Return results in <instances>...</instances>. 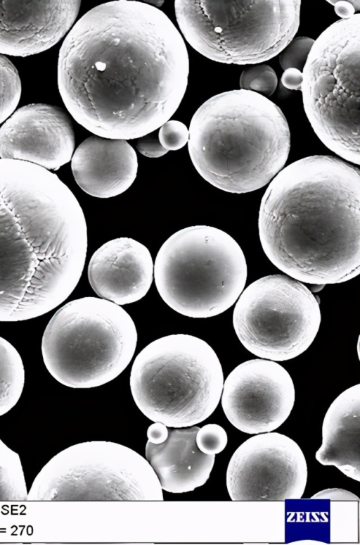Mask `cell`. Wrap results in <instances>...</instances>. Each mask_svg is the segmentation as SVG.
Returning a JSON list of instances; mask_svg holds the SVG:
<instances>
[{
  "mask_svg": "<svg viewBox=\"0 0 360 545\" xmlns=\"http://www.w3.org/2000/svg\"><path fill=\"white\" fill-rule=\"evenodd\" d=\"M131 317L108 300L86 296L60 308L48 322L41 353L51 375L71 388L103 385L119 376L135 353Z\"/></svg>",
  "mask_w": 360,
  "mask_h": 545,
  "instance_id": "obj_6",
  "label": "cell"
},
{
  "mask_svg": "<svg viewBox=\"0 0 360 545\" xmlns=\"http://www.w3.org/2000/svg\"><path fill=\"white\" fill-rule=\"evenodd\" d=\"M321 320L319 301L302 282L283 275L261 277L240 294L233 313L236 334L256 356L292 359L314 340Z\"/></svg>",
  "mask_w": 360,
  "mask_h": 545,
  "instance_id": "obj_11",
  "label": "cell"
},
{
  "mask_svg": "<svg viewBox=\"0 0 360 545\" xmlns=\"http://www.w3.org/2000/svg\"><path fill=\"white\" fill-rule=\"evenodd\" d=\"M302 82V72L295 68H288L283 71L281 83L286 89L300 90Z\"/></svg>",
  "mask_w": 360,
  "mask_h": 545,
  "instance_id": "obj_30",
  "label": "cell"
},
{
  "mask_svg": "<svg viewBox=\"0 0 360 545\" xmlns=\"http://www.w3.org/2000/svg\"><path fill=\"white\" fill-rule=\"evenodd\" d=\"M158 292L172 309L207 318L231 308L244 289L248 267L243 251L229 234L210 225H192L172 234L153 267Z\"/></svg>",
  "mask_w": 360,
  "mask_h": 545,
  "instance_id": "obj_7",
  "label": "cell"
},
{
  "mask_svg": "<svg viewBox=\"0 0 360 545\" xmlns=\"http://www.w3.org/2000/svg\"><path fill=\"white\" fill-rule=\"evenodd\" d=\"M188 149L200 175L226 192L256 191L285 165L290 132L281 109L257 92L233 89L217 94L195 111Z\"/></svg>",
  "mask_w": 360,
  "mask_h": 545,
  "instance_id": "obj_4",
  "label": "cell"
},
{
  "mask_svg": "<svg viewBox=\"0 0 360 545\" xmlns=\"http://www.w3.org/2000/svg\"><path fill=\"white\" fill-rule=\"evenodd\" d=\"M27 493L18 453L0 439V501H25Z\"/></svg>",
  "mask_w": 360,
  "mask_h": 545,
  "instance_id": "obj_21",
  "label": "cell"
},
{
  "mask_svg": "<svg viewBox=\"0 0 360 545\" xmlns=\"http://www.w3.org/2000/svg\"><path fill=\"white\" fill-rule=\"evenodd\" d=\"M360 14L340 19L314 40L302 70L304 112L330 151L360 164Z\"/></svg>",
  "mask_w": 360,
  "mask_h": 545,
  "instance_id": "obj_9",
  "label": "cell"
},
{
  "mask_svg": "<svg viewBox=\"0 0 360 545\" xmlns=\"http://www.w3.org/2000/svg\"><path fill=\"white\" fill-rule=\"evenodd\" d=\"M226 487L234 501L299 499L307 481V465L299 445L278 432L257 434L240 444L226 470Z\"/></svg>",
  "mask_w": 360,
  "mask_h": 545,
  "instance_id": "obj_12",
  "label": "cell"
},
{
  "mask_svg": "<svg viewBox=\"0 0 360 545\" xmlns=\"http://www.w3.org/2000/svg\"><path fill=\"white\" fill-rule=\"evenodd\" d=\"M301 1L177 0L179 27L205 57L226 64H257L278 54L294 38Z\"/></svg>",
  "mask_w": 360,
  "mask_h": 545,
  "instance_id": "obj_8",
  "label": "cell"
},
{
  "mask_svg": "<svg viewBox=\"0 0 360 545\" xmlns=\"http://www.w3.org/2000/svg\"><path fill=\"white\" fill-rule=\"evenodd\" d=\"M136 148L148 158H159L168 152L160 143L158 135L153 132L138 138Z\"/></svg>",
  "mask_w": 360,
  "mask_h": 545,
  "instance_id": "obj_27",
  "label": "cell"
},
{
  "mask_svg": "<svg viewBox=\"0 0 360 545\" xmlns=\"http://www.w3.org/2000/svg\"><path fill=\"white\" fill-rule=\"evenodd\" d=\"M80 1H0V54L26 57L56 44L75 23Z\"/></svg>",
  "mask_w": 360,
  "mask_h": 545,
  "instance_id": "obj_15",
  "label": "cell"
},
{
  "mask_svg": "<svg viewBox=\"0 0 360 545\" xmlns=\"http://www.w3.org/2000/svg\"><path fill=\"white\" fill-rule=\"evenodd\" d=\"M278 84V77L269 65L260 64L243 70L239 79L240 89L250 90L262 95L274 94Z\"/></svg>",
  "mask_w": 360,
  "mask_h": 545,
  "instance_id": "obj_23",
  "label": "cell"
},
{
  "mask_svg": "<svg viewBox=\"0 0 360 545\" xmlns=\"http://www.w3.org/2000/svg\"><path fill=\"white\" fill-rule=\"evenodd\" d=\"M259 237L280 270L325 285L360 273V171L331 156L314 155L282 169L260 203Z\"/></svg>",
  "mask_w": 360,
  "mask_h": 545,
  "instance_id": "obj_3",
  "label": "cell"
},
{
  "mask_svg": "<svg viewBox=\"0 0 360 545\" xmlns=\"http://www.w3.org/2000/svg\"><path fill=\"white\" fill-rule=\"evenodd\" d=\"M195 441L198 449L204 453L215 455L221 452L228 441L225 430L217 424H207L197 432Z\"/></svg>",
  "mask_w": 360,
  "mask_h": 545,
  "instance_id": "obj_25",
  "label": "cell"
},
{
  "mask_svg": "<svg viewBox=\"0 0 360 545\" xmlns=\"http://www.w3.org/2000/svg\"><path fill=\"white\" fill-rule=\"evenodd\" d=\"M169 429L160 422H154L147 430L148 441L155 444L162 443L168 437Z\"/></svg>",
  "mask_w": 360,
  "mask_h": 545,
  "instance_id": "obj_31",
  "label": "cell"
},
{
  "mask_svg": "<svg viewBox=\"0 0 360 545\" xmlns=\"http://www.w3.org/2000/svg\"><path fill=\"white\" fill-rule=\"evenodd\" d=\"M224 375L204 340L175 334L155 339L136 356L130 389L141 413L154 422L181 428L197 425L217 407Z\"/></svg>",
  "mask_w": 360,
  "mask_h": 545,
  "instance_id": "obj_5",
  "label": "cell"
},
{
  "mask_svg": "<svg viewBox=\"0 0 360 545\" xmlns=\"http://www.w3.org/2000/svg\"><path fill=\"white\" fill-rule=\"evenodd\" d=\"M75 134L68 116L46 104L22 106L0 127V158L58 170L72 158Z\"/></svg>",
  "mask_w": 360,
  "mask_h": 545,
  "instance_id": "obj_14",
  "label": "cell"
},
{
  "mask_svg": "<svg viewBox=\"0 0 360 545\" xmlns=\"http://www.w3.org/2000/svg\"><path fill=\"white\" fill-rule=\"evenodd\" d=\"M314 39L308 37L293 38L278 54L281 68H295L302 72Z\"/></svg>",
  "mask_w": 360,
  "mask_h": 545,
  "instance_id": "obj_24",
  "label": "cell"
},
{
  "mask_svg": "<svg viewBox=\"0 0 360 545\" xmlns=\"http://www.w3.org/2000/svg\"><path fill=\"white\" fill-rule=\"evenodd\" d=\"M153 262L148 248L127 237L111 239L92 255L88 279L95 293L122 306L141 299L153 280Z\"/></svg>",
  "mask_w": 360,
  "mask_h": 545,
  "instance_id": "obj_16",
  "label": "cell"
},
{
  "mask_svg": "<svg viewBox=\"0 0 360 545\" xmlns=\"http://www.w3.org/2000/svg\"><path fill=\"white\" fill-rule=\"evenodd\" d=\"M164 496L148 461L108 441L72 445L53 456L34 479L28 501H160Z\"/></svg>",
  "mask_w": 360,
  "mask_h": 545,
  "instance_id": "obj_10",
  "label": "cell"
},
{
  "mask_svg": "<svg viewBox=\"0 0 360 545\" xmlns=\"http://www.w3.org/2000/svg\"><path fill=\"white\" fill-rule=\"evenodd\" d=\"M58 86L72 118L94 134L133 139L155 131L185 94L189 58L168 16L118 0L82 16L59 50Z\"/></svg>",
  "mask_w": 360,
  "mask_h": 545,
  "instance_id": "obj_1",
  "label": "cell"
},
{
  "mask_svg": "<svg viewBox=\"0 0 360 545\" xmlns=\"http://www.w3.org/2000/svg\"><path fill=\"white\" fill-rule=\"evenodd\" d=\"M198 426L169 430L162 443L147 441L146 459L162 487L170 493H186L202 486L210 477L215 455L202 453L195 441Z\"/></svg>",
  "mask_w": 360,
  "mask_h": 545,
  "instance_id": "obj_18",
  "label": "cell"
},
{
  "mask_svg": "<svg viewBox=\"0 0 360 545\" xmlns=\"http://www.w3.org/2000/svg\"><path fill=\"white\" fill-rule=\"evenodd\" d=\"M21 95V82L17 68L0 54V124L15 111Z\"/></svg>",
  "mask_w": 360,
  "mask_h": 545,
  "instance_id": "obj_22",
  "label": "cell"
},
{
  "mask_svg": "<svg viewBox=\"0 0 360 545\" xmlns=\"http://www.w3.org/2000/svg\"><path fill=\"white\" fill-rule=\"evenodd\" d=\"M360 384L342 392L330 404L322 425V444L315 454L323 465H333L360 481Z\"/></svg>",
  "mask_w": 360,
  "mask_h": 545,
  "instance_id": "obj_19",
  "label": "cell"
},
{
  "mask_svg": "<svg viewBox=\"0 0 360 545\" xmlns=\"http://www.w3.org/2000/svg\"><path fill=\"white\" fill-rule=\"evenodd\" d=\"M25 384L23 363L15 348L0 337V416L19 401Z\"/></svg>",
  "mask_w": 360,
  "mask_h": 545,
  "instance_id": "obj_20",
  "label": "cell"
},
{
  "mask_svg": "<svg viewBox=\"0 0 360 545\" xmlns=\"http://www.w3.org/2000/svg\"><path fill=\"white\" fill-rule=\"evenodd\" d=\"M329 4L334 6V10L336 14L341 18V19H347L351 18L355 14L356 11L360 10V1H327Z\"/></svg>",
  "mask_w": 360,
  "mask_h": 545,
  "instance_id": "obj_28",
  "label": "cell"
},
{
  "mask_svg": "<svg viewBox=\"0 0 360 545\" xmlns=\"http://www.w3.org/2000/svg\"><path fill=\"white\" fill-rule=\"evenodd\" d=\"M71 169L78 186L86 194L107 199L127 191L138 171L135 150L124 139L91 136L76 149Z\"/></svg>",
  "mask_w": 360,
  "mask_h": 545,
  "instance_id": "obj_17",
  "label": "cell"
},
{
  "mask_svg": "<svg viewBox=\"0 0 360 545\" xmlns=\"http://www.w3.org/2000/svg\"><path fill=\"white\" fill-rule=\"evenodd\" d=\"M158 135L160 143L165 149L176 151L186 144L189 132L183 123L169 120L160 127Z\"/></svg>",
  "mask_w": 360,
  "mask_h": 545,
  "instance_id": "obj_26",
  "label": "cell"
},
{
  "mask_svg": "<svg viewBox=\"0 0 360 545\" xmlns=\"http://www.w3.org/2000/svg\"><path fill=\"white\" fill-rule=\"evenodd\" d=\"M88 246L83 210L54 173L0 158V322L44 315L82 276Z\"/></svg>",
  "mask_w": 360,
  "mask_h": 545,
  "instance_id": "obj_2",
  "label": "cell"
},
{
  "mask_svg": "<svg viewBox=\"0 0 360 545\" xmlns=\"http://www.w3.org/2000/svg\"><path fill=\"white\" fill-rule=\"evenodd\" d=\"M288 372L276 361L252 359L236 366L224 381L221 406L238 430L253 434L271 432L288 418L295 403Z\"/></svg>",
  "mask_w": 360,
  "mask_h": 545,
  "instance_id": "obj_13",
  "label": "cell"
},
{
  "mask_svg": "<svg viewBox=\"0 0 360 545\" xmlns=\"http://www.w3.org/2000/svg\"><path fill=\"white\" fill-rule=\"evenodd\" d=\"M311 499H326L333 501H359L358 496L350 491L341 489H328L314 494Z\"/></svg>",
  "mask_w": 360,
  "mask_h": 545,
  "instance_id": "obj_29",
  "label": "cell"
}]
</instances>
